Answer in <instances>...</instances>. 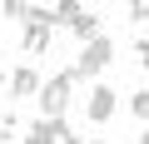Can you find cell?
Returning <instances> with one entry per match:
<instances>
[{
  "label": "cell",
  "instance_id": "1",
  "mask_svg": "<svg viewBox=\"0 0 149 144\" xmlns=\"http://www.w3.org/2000/svg\"><path fill=\"white\" fill-rule=\"evenodd\" d=\"M70 95H74V75L70 70H60V75H50V80H40V114L45 119H65V104H70Z\"/></svg>",
  "mask_w": 149,
  "mask_h": 144
},
{
  "label": "cell",
  "instance_id": "2",
  "mask_svg": "<svg viewBox=\"0 0 149 144\" xmlns=\"http://www.w3.org/2000/svg\"><path fill=\"white\" fill-rule=\"evenodd\" d=\"M109 60H114V40L100 35V40H90V45L80 50V60H74L70 75H74V80H90V75H100V70H109Z\"/></svg>",
  "mask_w": 149,
  "mask_h": 144
},
{
  "label": "cell",
  "instance_id": "3",
  "mask_svg": "<svg viewBox=\"0 0 149 144\" xmlns=\"http://www.w3.org/2000/svg\"><path fill=\"white\" fill-rule=\"evenodd\" d=\"M114 109H119V95H114L109 85H95V90H90V99H85L90 124H109V119H114Z\"/></svg>",
  "mask_w": 149,
  "mask_h": 144
},
{
  "label": "cell",
  "instance_id": "4",
  "mask_svg": "<svg viewBox=\"0 0 149 144\" xmlns=\"http://www.w3.org/2000/svg\"><path fill=\"white\" fill-rule=\"evenodd\" d=\"M70 30H74V40L80 45H90V40H100V10H74V20H70Z\"/></svg>",
  "mask_w": 149,
  "mask_h": 144
},
{
  "label": "cell",
  "instance_id": "5",
  "mask_svg": "<svg viewBox=\"0 0 149 144\" xmlns=\"http://www.w3.org/2000/svg\"><path fill=\"white\" fill-rule=\"evenodd\" d=\"M10 95H15V99H30V95H40V70H35V65H20L15 75H10Z\"/></svg>",
  "mask_w": 149,
  "mask_h": 144
},
{
  "label": "cell",
  "instance_id": "6",
  "mask_svg": "<svg viewBox=\"0 0 149 144\" xmlns=\"http://www.w3.org/2000/svg\"><path fill=\"white\" fill-rule=\"evenodd\" d=\"M25 144H55V129H50V119H35V124L25 129Z\"/></svg>",
  "mask_w": 149,
  "mask_h": 144
},
{
  "label": "cell",
  "instance_id": "7",
  "mask_svg": "<svg viewBox=\"0 0 149 144\" xmlns=\"http://www.w3.org/2000/svg\"><path fill=\"white\" fill-rule=\"evenodd\" d=\"M0 15H5V20H25L30 5H25V0H5V5H0Z\"/></svg>",
  "mask_w": 149,
  "mask_h": 144
},
{
  "label": "cell",
  "instance_id": "8",
  "mask_svg": "<svg viewBox=\"0 0 149 144\" xmlns=\"http://www.w3.org/2000/svg\"><path fill=\"white\" fill-rule=\"evenodd\" d=\"M129 109H134V114H139V119L149 124V90H139V95H129Z\"/></svg>",
  "mask_w": 149,
  "mask_h": 144
},
{
  "label": "cell",
  "instance_id": "9",
  "mask_svg": "<svg viewBox=\"0 0 149 144\" xmlns=\"http://www.w3.org/2000/svg\"><path fill=\"white\" fill-rule=\"evenodd\" d=\"M20 129H25V124H20V114H15V109L0 119V134H5V139H10V134H20Z\"/></svg>",
  "mask_w": 149,
  "mask_h": 144
},
{
  "label": "cell",
  "instance_id": "10",
  "mask_svg": "<svg viewBox=\"0 0 149 144\" xmlns=\"http://www.w3.org/2000/svg\"><path fill=\"white\" fill-rule=\"evenodd\" d=\"M129 20H149V0H129Z\"/></svg>",
  "mask_w": 149,
  "mask_h": 144
},
{
  "label": "cell",
  "instance_id": "11",
  "mask_svg": "<svg viewBox=\"0 0 149 144\" xmlns=\"http://www.w3.org/2000/svg\"><path fill=\"white\" fill-rule=\"evenodd\" d=\"M134 55H139V65H149V35H144V40L134 45Z\"/></svg>",
  "mask_w": 149,
  "mask_h": 144
},
{
  "label": "cell",
  "instance_id": "12",
  "mask_svg": "<svg viewBox=\"0 0 149 144\" xmlns=\"http://www.w3.org/2000/svg\"><path fill=\"white\" fill-rule=\"evenodd\" d=\"M139 144H149V124H144V139H139Z\"/></svg>",
  "mask_w": 149,
  "mask_h": 144
},
{
  "label": "cell",
  "instance_id": "13",
  "mask_svg": "<svg viewBox=\"0 0 149 144\" xmlns=\"http://www.w3.org/2000/svg\"><path fill=\"white\" fill-rule=\"evenodd\" d=\"M0 85H5V70H0Z\"/></svg>",
  "mask_w": 149,
  "mask_h": 144
},
{
  "label": "cell",
  "instance_id": "14",
  "mask_svg": "<svg viewBox=\"0 0 149 144\" xmlns=\"http://www.w3.org/2000/svg\"><path fill=\"white\" fill-rule=\"evenodd\" d=\"M90 144H104V139H90Z\"/></svg>",
  "mask_w": 149,
  "mask_h": 144
}]
</instances>
